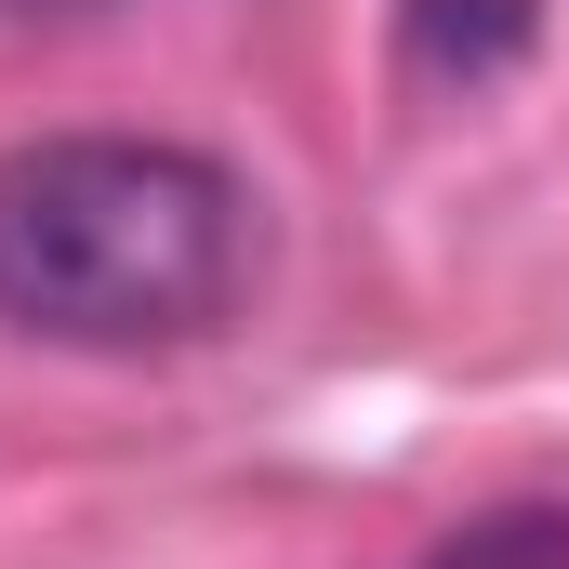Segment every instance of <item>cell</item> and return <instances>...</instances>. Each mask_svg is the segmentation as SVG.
Instances as JSON below:
<instances>
[{
    "mask_svg": "<svg viewBox=\"0 0 569 569\" xmlns=\"http://www.w3.org/2000/svg\"><path fill=\"white\" fill-rule=\"evenodd\" d=\"M411 53L490 80L503 53H530V0H411Z\"/></svg>",
    "mask_w": 569,
    "mask_h": 569,
    "instance_id": "cell-2",
    "label": "cell"
},
{
    "mask_svg": "<svg viewBox=\"0 0 569 569\" xmlns=\"http://www.w3.org/2000/svg\"><path fill=\"white\" fill-rule=\"evenodd\" d=\"M252 291V186L159 133L0 146V318L40 345H199Z\"/></svg>",
    "mask_w": 569,
    "mask_h": 569,
    "instance_id": "cell-1",
    "label": "cell"
}]
</instances>
